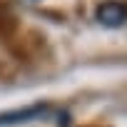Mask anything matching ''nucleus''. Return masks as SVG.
<instances>
[{
    "instance_id": "obj_1",
    "label": "nucleus",
    "mask_w": 127,
    "mask_h": 127,
    "mask_svg": "<svg viewBox=\"0 0 127 127\" xmlns=\"http://www.w3.org/2000/svg\"><path fill=\"white\" fill-rule=\"evenodd\" d=\"M50 112H52V107L47 102H35V105H28L20 110H5V112H0V127H20L32 120H42Z\"/></svg>"
},
{
    "instance_id": "obj_2",
    "label": "nucleus",
    "mask_w": 127,
    "mask_h": 127,
    "mask_svg": "<svg viewBox=\"0 0 127 127\" xmlns=\"http://www.w3.org/2000/svg\"><path fill=\"white\" fill-rule=\"evenodd\" d=\"M95 20L110 30L122 28L127 23V3L125 0H105L95 8Z\"/></svg>"
}]
</instances>
